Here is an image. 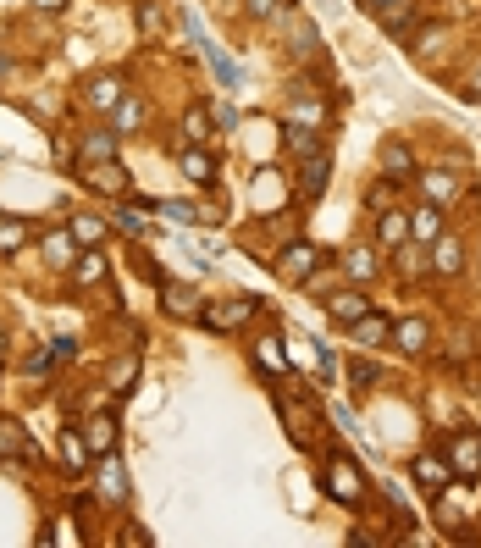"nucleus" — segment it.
<instances>
[{"mask_svg": "<svg viewBox=\"0 0 481 548\" xmlns=\"http://www.w3.org/2000/svg\"><path fill=\"white\" fill-rule=\"evenodd\" d=\"M326 493H332L337 504H360V499H366V471H360L355 460L332 454V460H326Z\"/></svg>", "mask_w": 481, "mask_h": 548, "instance_id": "obj_1", "label": "nucleus"}, {"mask_svg": "<svg viewBox=\"0 0 481 548\" xmlns=\"http://www.w3.org/2000/svg\"><path fill=\"white\" fill-rule=\"evenodd\" d=\"M321 260H326V255H321L316 244H288V249L277 255V278H283V283H310L316 271H321Z\"/></svg>", "mask_w": 481, "mask_h": 548, "instance_id": "obj_2", "label": "nucleus"}, {"mask_svg": "<svg viewBox=\"0 0 481 548\" xmlns=\"http://www.w3.org/2000/svg\"><path fill=\"white\" fill-rule=\"evenodd\" d=\"M255 316V299H227V305H199V321L211 332H238Z\"/></svg>", "mask_w": 481, "mask_h": 548, "instance_id": "obj_3", "label": "nucleus"}, {"mask_svg": "<svg viewBox=\"0 0 481 548\" xmlns=\"http://www.w3.org/2000/svg\"><path fill=\"white\" fill-rule=\"evenodd\" d=\"M177 172H183L188 183H199V188H211L222 167H216V156L205 150V145H183V156H177Z\"/></svg>", "mask_w": 481, "mask_h": 548, "instance_id": "obj_4", "label": "nucleus"}, {"mask_svg": "<svg viewBox=\"0 0 481 548\" xmlns=\"http://www.w3.org/2000/svg\"><path fill=\"white\" fill-rule=\"evenodd\" d=\"M409 476H416L426 493H443V488L454 482V465H448L443 454H416V460H409Z\"/></svg>", "mask_w": 481, "mask_h": 548, "instance_id": "obj_5", "label": "nucleus"}, {"mask_svg": "<svg viewBox=\"0 0 481 548\" xmlns=\"http://www.w3.org/2000/svg\"><path fill=\"white\" fill-rule=\"evenodd\" d=\"M366 310H371V299H366L360 289H332V294H326V316H332L337 327H349V321H360Z\"/></svg>", "mask_w": 481, "mask_h": 548, "instance_id": "obj_6", "label": "nucleus"}, {"mask_svg": "<svg viewBox=\"0 0 481 548\" xmlns=\"http://www.w3.org/2000/svg\"><path fill=\"white\" fill-rule=\"evenodd\" d=\"M122 95H127V89H122V73H95V78H84V106H95V111H111Z\"/></svg>", "mask_w": 481, "mask_h": 548, "instance_id": "obj_7", "label": "nucleus"}, {"mask_svg": "<svg viewBox=\"0 0 481 548\" xmlns=\"http://www.w3.org/2000/svg\"><path fill=\"white\" fill-rule=\"evenodd\" d=\"M393 344H398L404 355H426V350H432V321H421V316H404V321L393 327Z\"/></svg>", "mask_w": 481, "mask_h": 548, "instance_id": "obj_8", "label": "nucleus"}, {"mask_svg": "<svg viewBox=\"0 0 481 548\" xmlns=\"http://www.w3.org/2000/svg\"><path fill=\"white\" fill-rule=\"evenodd\" d=\"M448 465H454V476H470V482H476V476H481V438L459 432L454 449H448Z\"/></svg>", "mask_w": 481, "mask_h": 548, "instance_id": "obj_9", "label": "nucleus"}, {"mask_svg": "<svg viewBox=\"0 0 481 548\" xmlns=\"http://www.w3.org/2000/svg\"><path fill=\"white\" fill-rule=\"evenodd\" d=\"M100 499L105 504H127V476H122V460H116V449L111 454H100Z\"/></svg>", "mask_w": 481, "mask_h": 548, "instance_id": "obj_10", "label": "nucleus"}, {"mask_svg": "<svg viewBox=\"0 0 481 548\" xmlns=\"http://www.w3.org/2000/svg\"><path fill=\"white\" fill-rule=\"evenodd\" d=\"M432 271H437V278H459V271H465V244L454 233L432 238Z\"/></svg>", "mask_w": 481, "mask_h": 548, "instance_id": "obj_11", "label": "nucleus"}, {"mask_svg": "<svg viewBox=\"0 0 481 548\" xmlns=\"http://www.w3.org/2000/svg\"><path fill=\"white\" fill-rule=\"evenodd\" d=\"M145 100H133V95H122L116 106H111V133H116V139H133V133H139L145 127Z\"/></svg>", "mask_w": 481, "mask_h": 548, "instance_id": "obj_12", "label": "nucleus"}, {"mask_svg": "<svg viewBox=\"0 0 481 548\" xmlns=\"http://www.w3.org/2000/svg\"><path fill=\"white\" fill-rule=\"evenodd\" d=\"M0 460H39L17 416H0Z\"/></svg>", "mask_w": 481, "mask_h": 548, "instance_id": "obj_13", "label": "nucleus"}, {"mask_svg": "<svg viewBox=\"0 0 481 548\" xmlns=\"http://www.w3.org/2000/svg\"><path fill=\"white\" fill-rule=\"evenodd\" d=\"M421 194H426V205H443V211H448V205L459 199V172H421Z\"/></svg>", "mask_w": 481, "mask_h": 548, "instance_id": "obj_14", "label": "nucleus"}, {"mask_svg": "<svg viewBox=\"0 0 481 548\" xmlns=\"http://www.w3.org/2000/svg\"><path fill=\"white\" fill-rule=\"evenodd\" d=\"M443 238V205H416L409 211V244H432Z\"/></svg>", "mask_w": 481, "mask_h": 548, "instance_id": "obj_15", "label": "nucleus"}, {"mask_svg": "<svg viewBox=\"0 0 481 548\" xmlns=\"http://www.w3.org/2000/svg\"><path fill=\"white\" fill-rule=\"evenodd\" d=\"M376 17H382V28L393 34V39H409V34H416V6H409V0H398V6H393V0H382V6H371Z\"/></svg>", "mask_w": 481, "mask_h": 548, "instance_id": "obj_16", "label": "nucleus"}, {"mask_svg": "<svg viewBox=\"0 0 481 548\" xmlns=\"http://www.w3.org/2000/svg\"><path fill=\"white\" fill-rule=\"evenodd\" d=\"M376 244L382 249H398V244H409V211H376Z\"/></svg>", "mask_w": 481, "mask_h": 548, "instance_id": "obj_17", "label": "nucleus"}, {"mask_svg": "<svg viewBox=\"0 0 481 548\" xmlns=\"http://www.w3.org/2000/svg\"><path fill=\"white\" fill-rule=\"evenodd\" d=\"M211 133H216V117H211V106H188L183 111V145H211Z\"/></svg>", "mask_w": 481, "mask_h": 548, "instance_id": "obj_18", "label": "nucleus"}, {"mask_svg": "<svg viewBox=\"0 0 481 548\" xmlns=\"http://www.w3.org/2000/svg\"><path fill=\"white\" fill-rule=\"evenodd\" d=\"M349 338L360 350H376V344H387L393 338V327H387V316H376V310H366L360 321H349Z\"/></svg>", "mask_w": 481, "mask_h": 548, "instance_id": "obj_19", "label": "nucleus"}, {"mask_svg": "<svg viewBox=\"0 0 481 548\" xmlns=\"http://www.w3.org/2000/svg\"><path fill=\"white\" fill-rule=\"evenodd\" d=\"M78 178H84L89 188H100V194H127V178H122V167H116V161H89Z\"/></svg>", "mask_w": 481, "mask_h": 548, "instance_id": "obj_20", "label": "nucleus"}, {"mask_svg": "<svg viewBox=\"0 0 481 548\" xmlns=\"http://www.w3.org/2000/svg\"><path fill=\"white\" fill-rule=\"evenodd\" d=\"M161 310L177 316V321H188V316H199V294L188 283H161Z\"/></svg>", "mask_w": 481, "mask_h": 548, "instance_id": "obj_21", "label": "nucleus"}, {"mask_svg": "<svg viewBox=\"0 0 481 548\" xmlns=\"http://www.w3.org/2000/svg\"><path fill=\"white\" fill-rule=\"evenodd\" d=\"M84 443H89V454H111V449H116V416H111V410L89 416V427H84Z\"/></svg>", "mask_w": 481, "mask_h": 548, "instance_id": "obj_22", "label": "nucleus"}, {"mask_svg": "<svg viewBox=\"0 0 481 548\" xmlns=\"http://www.w3.org/2000/svg\"><path fill=\"white\" fill-rule=\"evenodd\" d=\"M326 172H332V156H326V150L305 156V172H299V194L321 199V194H326Z\"/></svg>", "mask_w": 481, "mask_h": 548, "instance_id": "obj_23", "label": "nucleus"}, {"mask_svg": "<svg viewBox=\"0 0 481 548\" xmlns=\"http://www.w3.org/2000/svg\"><path fill=\"white\" fill-rule=\"evenodd\" d=\"M66 271H73V283H78V289H100V283H105V255H100V249L73 255V266H66Z\"/></svg>", "mask_w": 481, "mask_h": 548, "instance_id": "obj_24", "label": "nucleus"}, {"mask_svg": "<svg viewBox=\"0 0 481 548\" xmlns=\"http://www.w3.org/2000/svg\"><path fill=\"white\" fill-rule=\"evenodd\" d=\"M288 50L299 56V61H310V56H321V34H316V23H288Z\"/></svg>", "mask_w": 481, "mask_h": 548, "instance_id": "obj_25", "label": "nucleus"}, {"mask_svg": "<svg viewBox=\"0 0 481 548\" xmlns=\"http://www.w3.org/2000/svg\"><path fill=\"white\" fill-rule=\"evenodd\" d=\"M343 278H349V283H371L376 278V255L366 244H355L349 255H343Z\"/></svg>", "mask_w": 481, "mask_h": 548, "instance_id": "obj_26", "label": "nucleus"}, {"mask_svg": "<svg viewBox=\"0 0 481 548\" xmlns=\"http://www.w3.org/2000/svg\"><path fill=\"white\" fill-rule=\"evenodd\" d=\"M382 167H387V178H393V183H404L409 172H416V156H409V145L387 139V145H382Z\"/></svg>", "mask_w": 481, "mask_h": 548, "instance_id": "obj_27", "label": "nucleus"}, {"mask_svg": "<svg viewBox=\"0 0 481 548\" xmlns=\"http://www.w3.org/2000/svg\"><path fill=\"white\" fill-rule=\"evenodd\" d=\"M78 150H84V167H89V161H116V133H111V127L84 133V145H78Z\"/></svg>", "mask_w": 481, "mask_h": 548, "instance_id": "obj_28", "label": "nucleus"}, {"mask_svg": "<svg viewBox=\"0 0 481 548\" xmlns=\"http://www.w3.org/2000/svg\"><path fill=\"white\" fill-rule=\"evenodd\" d=\"M66 233H73V244H89V249L105 244V222L89 217V211H84V217H66Z\"/></svg>", "mask_w": 481, "mask_h": 548, "instance_id": "obj_29", "label": "nucleus"}, {"mask_svg": "<svg viewBox=\"0 0 481 548\" xmlns=\"http://www.w3.org/2000/svg\"><path fill=\"white\" fill-rule=\"evenodd\" d=\"M283 139H288V150L305 161V156H316L321 150V127H305V122H288V133H283Z\"/></svg>", "mask_w": 481, "mask_h": 548, "instance_id": "obj_30", "label": "nucleus"}, {"mask_svg": "<svg viewBox=\"0 0 481 548\" xmlns=\"http://www.w3.org/2000/svg\"><path fill=\"white\" fill-rule=\"evenodd\" d=\"M133 23H139V34H150V39L166 34V12L155 6V0H139V6H133Z\"/></svg>", "mask_w": 481, "mask_h": 548, "instance_id": "obj_31", "label": "nucleus"}, {"mask_svg": "<svg viewBox=\"0 0 481 548\" xmlns=\"http://www.w3.org/2000/svg\"><path fill=\"white\" fill-rule=\"evenodd\" d=\"M61 460L73 465V471H89V443H84V432H73V427L61 432Z\"/></svg>", "mask_w": 481, "mask_h": 548, "instance_id": "obj_32", "label": "nucleus"}, {"mask_svg": "<svg viewBox=\"0 0 481 548\" xmlns=\"http://www.w3.org/2000/svg\"><path fill=\"white\" fill-rule=\"evenodd\" d=\"M288 122L321 127V122H326V106H321V100H310V95H294V106H288Z\"/></svg>", "mask_w": 481, "mask_h": 548, "instance_id": "obj_33", "label": "nucleus"}, {"mask_svg": "<svg viewBox=\"0 0 481 548\" xmlns=\"http://www.w3.org/2000/svg\"><path fill=\"white\" fill-rule=\"evenodd\" d=\"M23 244H28V228L17 217H0V255H17Z\"/></svg>", "mask_w": 481, "mask_h": 548, "instance_id": "obj_34", "label": "nucleus"}, {"mask_svg": "<svg viewBox=\"0 0 481 548\" xmlns=\"http://www.w3.org/2000/svg\"><path fill=\"white\" fill-rule=\"evenodd\" d=\"M255 360H260L266 371H288V360H283V338H260V350H255Z\"/></svg>", "mask_w": 481, "mask_h": 548, "instance_id": "obj_35", "label": "nucleus"}, {"mask_svg": "<svg viewBox=\"0 0 481 548\" xmlns=\"http://www.w3.org/2000/svg\"><path fill=\"white\" fill-rule=\"evenodd\" d=\"M211 66H216V78H222V89H238V84H244V73H238V61H233V56H222L216 45H211Z\"/></svg>", "mask_w": 481, "mask_h": 548, "instance_id": "obj_36", "label": "nucleus"}, {"mask_svg": "<svg viewBox=\"0 0 481 548\" xmlns=\"http://www.w3.org/2000/svg\"><path fill=\"white\" fill-rule=\"evenodd\" d=\"M45 255H50V266H73V233H55V238H45Z\"/></svg>", "mask_w": 481, "mask_h": 548, "instance_id": "obj_37", "label": "nucleus"}, {"mask_svg": "<svg viewBox=\"0 0 481 548\" xmlns=\"http://www.w3.org/2000/svg\"><path fill=\"white\" fill-rule=\"evenodd\" d=\"M145 228H150V222H145L139 211H133V205H122V211H116V233H127V238H139Z\"/></svg>", "mask_w": 481, "mask_h": 548, "instance_id": "obj_38", "label": "nucleus"}, {"mask_svg": "<svg viewBox=\"0 0 481 548\" xmlns=\"http://www.w3.org/2000/svg\"><path fill=\"white\" fill-rule=\"evenodd\" d=\"M244 12H249L255 23H266V17H277V12H288V0H244Z\"/></svg>", "mask_w": 481, "mask_h": 548, "instance_id": "obj_39", "label": "nucleus"}, {"mask_svg": "<svg viewBox=\"0 0 481 548\" xmlns=\"http://www.w3.org/2000/svg\"><path fill=\"white\" fill-rule=\"evenodd\" d=\"M366 205H371V211H393V205H398V194H393V178H387V183H376V188L366 194Z\"/></svg>", "mask_w": 481, "mask_h": 548, "instance_id": "obj_40", "label": "nucleus"}, {"mask_svg": "<svg viewBox=\"0 0 481 548\" xmlns=\"http://www.w3.org/2000/svg\"><path fill=\"white\" fill-rule=\"evenodd\" d=\"M55 360H61V355H55V344H50V350L28 355V366H23V371H28V377H45V371H55Z\"/></svg>", "mask_w": 481, "mask_h": 548, "instance_id": "obj_41", "label": "nucleus"}, {"mask_svg": "<svg viewBox=\"0 0 481 548\" xmlns=\"http://www.w3.org/2000/svg\"><path fill=\"white\" fill-rule=\"evenodd\" d=\"M349 382H355V388H376V382H382V371H376L371 360H355V366H349Z\"/></svg>", "mask_w": 481, "mask_h": 548, "instance_id": "obj_42", "label": "nucleus"}, {"mask_svg": "<svg viewBox=\"0 0 481 548\" xmlns=\"http://www.w3.org/2000/svg\"><path fill=\"white\" fill-rule=\"evenodd\" d=\"M133 377H139V360H133V355H122V360L111 366V388H127Z\"/></svg>", "mask_w": 481, "mask_h": 548, "instance_id": "obj_43", "label": "nucleus"}, {"mask_svg": "<svg viewBox=\"0 0 481 548\" xmlns=\"http://www.w3.org/2000/svg\"><path fill=\"white\" fill-rule=\"evenodd\" d=\"M393 255H398V271H404V278H421V249H409V244H398Z\"/></svg>", "mask_w": 481, "mask_h": 548, "instance_id": "obj_44", "label": "nucleus"}, {"mask_svg": "<svg viewBox=\"0 0 481 548\" xmlns=\"http://www.w3.org/2000/svg\"><path fill=\"white\" fill-rule=\"evenodd\" d=\"M155 211H161V217H172V222H199V211H194V205H177V199H161Z\"/></svg>", "mask_w": 481, "mask_h": 548, "instance_id": "obj_45", "label": "nucleus"}, {"mask_svg": "<svg viewBox=\"0 0 481 548\" xmlns=\"http://www.w3.org/2000/svg\"><path fill=\"white\" fill-rule=\"evenodd\" d=\"M211 117H216V127H238V111H233V106H216Z\"/></svg>", "mask_w": 481, "mask_h": 548, "instance_id": "obj_46", "label": "nucleus"}, {"mask_svg": "<svg viewBox=\"0 0 481 548\" xmlns=\"http://www.w3.org/2000/svg\"><path fill=\"white\" fill-rule=\"evenodd\" d=\"M470 100H481V66H476V73H470V89H465Z\"/></svg>", "mask_w": 481, "mask_h": 548, "instance_id": "obj_47", "label": "nucleus"}, {"mask_svg": "<svg viewBox=\"0 0 481 548\" xmlns=\"http://www.w3.org/2000/svg\"><path fill=\"white\" fill-rule=\"evenodd\" d=\"M34 6H39V12H61V6H66V0H34Z\"/></svg>", "mask_w": 481, "mask_h": 548, "instance_id": "obj_48", "label": "nucleus"}, {"mask_svg": "<svg viewBox=\"0 0 481 548\" xmlns=\"http://www.w3.org/2000/svg\"><path fill=\"white\" fill-rule=\"evenodd\" d=\"M0 360H6V327H0Z\"/></svg>", "mask_w": 481, "mask_h": 548, "instance_id": "obj_49", "label": "nucleus"}, {"mask_svg": "<svg viewBox=\"0 0 481 548\" xmlns=\"http://www.w3.org/2000/svg\"><path fill=\"white\" fill-rule=\"evenodd\" d=\"M6 73H12V61H0V78H6Z\"/></svg>", "mask_w": 481, "mask_h": 548, "instance_id": "obj_50", "label": "nucleus"}, {"mask_svg": "<svg viewBox=\"0 0 481 548\" xmlns=\"http://www.w3.org/2000/svg\"><path fill=\"white\" fill-rule=\"evenodd\" d=\"M476 271H481V255H476Z\"/></svg>", "mask_w": 481, "mask_h": 548, "instance_id": "obj_51", "label": "nucleus"}, {"mask_svg": "<svg viewBox=\"0 0 481 548\" xmlns=\"http://www.w3.org/2000/svg\"><path fill=\"white\" fill-rule=\"evenodd\" d=\"M371 6H382V0H371Z\"/></svg>", "mask_w": 481, "mask_h": 548, "instance_id": "obj_52", "label": "nucleus"}]
</instances>
